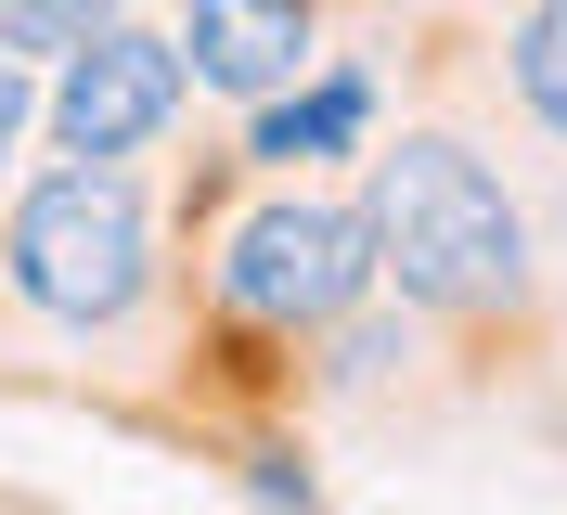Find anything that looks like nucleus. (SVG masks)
<instances>
[{"label":"nucleus","instance_id":"obj_1","mask_svg":"<svg viewBox=\"0 0 567 515\" xmlns=\"http://www.w3.org/2000/svg\"><path fill=\"white\" fill-rule=\"evenodd\" d=\"M361 219H374V284H400V309L425 322H516L542 284L529 206L464 130H400L361 181Z\"/></svg>","mask_w":567,"mask_h":515},{"label":"nucleus","instance_id":"obj_2","mask_svg":"<svg viewBox=\"0 0 567 515\" xmlns=\"http://www.w3.org/2000/svg\"><path fill=\"white\" fill-rule=\"evenodd\" d=\"M0 271L39 322L65 336H116L142 297H155V219H142L130 155H65L52 181L13 194V233H0Z\"/></svg>","mask_w":567,"mask_h":515},{"label":"nucleus","instance_id":"obj_3","mask_svg":"<svg viewBox=\"0 0 567 515\" xmlns=\"http://www.w3.org/2000/svg\"><path fill=\"white\" fill-rule=\"evenodd\" d=\"M374 297V219L349 194H258L233 233H219V309L258 322V336H322L336 309Z\"/></svg>","mask_w":567,"mask_h":515},{"label":"nucleus","instance_id":"obj_4","mask_svg":"<svg viewBox=\"0 0 567 515\" xmlns=\"http://www.w3.org/2000/svg\"><path fill=\"white\" fill-rule=\"evenodd\" d=\"M181 103H194L181 39H155V27H130V13H116L104 39H78L65 65H52L39 130H52V155H142V142H168Z\"/></svg>","mask_w":567,"mask_h":515},{"label":"nucleus","instance_id":"obj_5","mask_svg":"<svg viewBox=\"0 0 567 515\" xmlns=\"http://www.w3.org/2000/svg\"><path fill=\"white\" fill-rule=\"evenodd\" d=\"M181 65L194 91L271 103L284 78H310V0H181Z\"/></svg>","mask_w":567,"mask_h":515},{"label":"nucleus","instance_id":"obj_6","mask_svg":"<svg viewBox=\"0 0 567 515\" xmlns=\"http://www.w3.org/2000/svg\"><path fill=\"white\" fill-rule=\"evenodd\" d=\"M361 130H374V78H361V65L284 78V91L246 116V168H271V181H297V168H336V155H349Z\"/></svg>","mask_w":567,"mask_h":515},{"label":"nucleus","instance_id":"obj_7","mask_svg":"<svg viewBox=\"0 0 567 515\" xmlns=\"http://www.w3.org/2000/svg\"><path fill=\"white\" fill-rule=\"evenodd\" d=\"M503 78H516V103L567 142V0H529V13L503 27Z\"/></svg>","mask_w":567,"mask_h":515},{"label":"nucleus","instance_id":"obj_8","mask_svg":"<svg viewBox=\"0 0 567 515\" xmlns=\"http://www.w3.org/2000/svg\"><path fill=\"white\" fill-rule=\"evenodd\" d=\"M130 0H0V52H27V65H65L78 39H104Z\"/></svg>","mask_w":567,"mask_h":515},{"label":"nucleus","instance_id":"obj_9","mask_svg":"<svg viewBox=\"0 0 567 515\" xmlns=\"http://www.w3.org/2000/svg\"><path fill=\"white\" fill-rule=\"evenodd\" d=\"M246 490H258V503H322L310 451H284V439H258V451H246Z\"/></svg>","mask_w":567,"mask_h":515},{"label":"nucleus","instance_id":"obj_10","mask_svg":"<svg viewBox=\"0 0 567 515\" xmlns=\"http://www.w3.org/2000/svg\"><path fill=\"white\" fill-rule=\"evenodd\" d=\"M39 130V65L27 52H0V181H13V142Z\"/></svg>","mask_w":567,"mask_h":515}]
</instances>
